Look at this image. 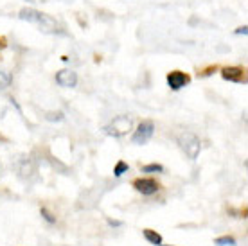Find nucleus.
<instances>
[{
	"label": "nucleus",
	"instance_id": "obj_13",
	"mask_svg": "<svg viewBox=\"0 0 248 246\" xmlns=\"http://www.w3.org/2000/svg\"><path fill=\"white\" fill-rule=\"evenodd\" d=\"M162 171H164V167L160 164H149V166L142 167V172H162Z\"/></svg>",
	"mask_w": 248,
	"mask_h": 246
},
{
	"label": "nucleus",
	"instance_id": "obj_18",
	"mask_svg": "<svg viewBox=\"0 0 248 246\" xmlns=\"http://www.w3.org/2000/svg\"><path fill=\"white\" fill-rule=\"evenodd\" d=\"M108 225H110V227H121L123 223L117 221V219H108Z\"/></svg>",
	"mask_w": 248,
	"mask_h": 246
},
{
	"label": "nucleus",
	"instance_id": "obj_11",
	"mask_svg": "<svg viewBox=\"0 0 248 246\" xmlns=\"http://www.w3.org/2000/svg\"><path fill=\"white\" fill-rule=\"evenodd\" d=\"M214 245H217V246H236V239H234L232 235H223V237L214 239Z\"/></svg>",
	"mask_w": 248,
	"mask_h": 246
},
{
	"label": "nucleus",
	"instance_id": "obj_8",
	"mask_svg": "<svg viewBox=\"0 0 248 246\" xmlns=\"http://www.w3.org/2000/svg\"><path fill=\"white\" fill-rule=\"evenodd\" d=\"M56 83L63 88H74L78 85V74H76L74 70H60L56 74Z\"/></svg>",
	"mask_w": 248,
	"mask_h": 246
},
{
	"label": "nucleus",
	"instance_id": "obj_6",
	"mask_svg": "<svg viewBox=\"0 0 248 246\" xmlns=\"http://www.w3.org/2000/svg\"><path fill=\"white\" fill-rule=\"evenodd\" d=\"M133 187H135L142 196H151V194H155V192L160 189V185L156 184L153 178H137L135 182H133Z\"/></svg>",
	"mask_w": 248,
	"mask_h": 246
},
{
	"label": "nucleus",
	"instance_id": "obj_14",
	"mask_svg": "<svg viewBox=\"0 0 248 246\" xmlns=\"http://www.w3.org/2000/svg\"><path fill=\"white\" fill-rule=\"evenodd\" d=\"M40 214L44 215V219H45L47 223H56V215L50 214V212H49L47 209H42V210H40Z\"/></svg>",
	"mask_w": 248,
	"mask_h": 246
},
{
	"label": "nucleus",
	"instance_id": "obj_16",
	"mask_svg": "<svg viewBox=\"0 0 248 246\" xmlns=\"http://www.w3.org/2000/svg\"><path fill=\"white\" fill-rule=\"evenodd\" d=\"M247 32H248L247 25H243V27H237L236 29V34H243V36H247Z\"/></svg>",
	"mask_w": 248,
	"mask_h": 246
},
{
	"label": "nucleus",
	"instance_id": "obj_15",
	"mask_svg": "<svg viewBox=\"0 0 248 246\" xmlns=\"http://www.w3.org/2000/svg\"><path fill=\"white\" fill-rule=\"evenodd\" d=\"M65 119V115H63L62 111H52V113H47V121H63Z\"/></svg>",
	"mask_w": 248,
	"mask_h": 246
},
{
	"label": "nucleus",
	"instance_id": "obj_10",
	"mask_svg": "<svg viewBox=\"0 0 248 246\" xmlns=\"http://www.w3.org/2000/svg\"><path fill=\"white\" fill-rule=\"evenodd\" d=\"M11 83H13L11 74H9V72H6V70H0V90H6Z\"/></svg>",
	"mask_w": 248,
	"mask_h": 246
},
{
	"label": "nucleus",
	"instance_id": "obj_12",
	"mask_svg": "<svg viewBox=\"0 0 248 246\" xmlns=\"http://www.w3.org/2000/svg\"><path fill=\"white\" fill-rule=\"evenodd\" d=\"M128 169H130V166L126 164L124 160H119L117 164H115V169H113V174L117 176V178H121L124 172H128Z\"/></svg>",
	"mask_w": 248,
	"mask_h": 246
},
{
	"label": "nucleus",
	"instance_id": "obj_7",
	"mask_svg": "<svg viewBox=\"0 0 248 246\" xmlns=\"http://www.w3.org/2000/svg\"><path fill=\"white\" fill-rule=\"evenodd\" d=\"M221 77L230 83H247V72L241 67H227L221 70Z\"/></svg>",
	"mask_w": 248,
	"mask_h": 246
},
{
	"label": "nucleus",
	"instance_id": "obj_1",
	"mask_svg": "<svg viewBox=\"0 0 248 246\" xmlns=\"http://www.w3.org/2000/svg\"><path fill=\"white\" fill-rule=\"evenodd\" d=\"M20 18L29 22V24L38 25L40 29H44L47 32H56L58 31V22L50 15H45V13H40L36 9H31V7H24L20 11Z\"/></svg>",
	"mask_w": 248,
	"mask_h": 246
},
{
	"label": "nucleus",
	"instance_id": "obj_4",
	"mask_svg": "<svg viewBox=\"0 0 248 246\" xmlns=\"http://www.w3.org/2000/svg\"><path fill=\"white\" fill-rule=\"evenodd\" d=\"M155 133V124L151 121H142V123L137 126L135 133L131 137V142L137 144V146H144L146 142H149V138Z\"/></svg>",
	"mask_w": 248,
	"mask_h": 246
},
{
	"label": "nucleus",
	"instance_id": "obj_3",
	"mask_svg": "<svg viewBox=\"0 0 248 246\" xmlns=\"http://www.w3.org/2000/svg\"><path fill=\"white\" fill-rule=\"evenodd\" d=\"M131 126H133V121H131V117H128V115H117L112 123L106 126L105 131L110 137H115V138H119V137L126 135V133L131 129Z\"/></svg>",
	"mask_w": 248,
	"mask_h": 246
},
{
	"label": "nucleus",
	"instance_id": "obj_9",
	"mask_svg": "<svg viewBox=\"0 0 248 246\" xmlns=\"http://www.w3.org/2000/svg\"><path fill=\"white\" fill-rule=\"evenodd\" d=\"M144 237H146V241H148V243H151V245H155V246L162 245V235L158 234L156 230L146 228V230H144Z\"/></svg>",
	"mask_w": 248,
	"mask_h": 246
},
{
	"label": "nucleus",
	"instance_id": "obj_20",
	"mask_svg": "<svg viewBox=\"0 0 248 246\" xmlns=\"http://www.w3.org/2000/svg\"><path fill=\"white\" fill-rule=\"evenodd\" d=\"M160 246H168V245H160Z\"/></svg>",
	"mask_w": 248,
	"mask_h": 246
},
{
	"label": "nucleus",
	"instance_id": "obj_19",
	"mask_svg": "<svg viewBox=\"0 0 248 246\" xmlns=\"http://www.w3.org/2000/svg\"><path fill=\"white\" fill-rule=\"evenodd\" d=\"M6 47V43H4V38H0V49H4Z\"/></svg>",
	"mask_w": 248,
	"mask_h": 246
},
{
	"label": "nucleus",
	"instance_id": "obj_2",
	"mask_svg": "<svg viewBox=\"0 0 248 246\" xmlns=\"http://www.w3.org/2000/svg\"><path fill=\"white\" fill-rule=\"evenodd\" d=\"M178 144H180L182 151L191 158V160H196L198 158L200 151H202V142L196 135H192L189 131L178 135Z\"/></svg>",
	"mask_w": 248,
	"mask_h": 246
},
{
	"label": "nucleus",
	"instance_id": "obj_17",
	"mask_svg": "<svg viewBox=\"0 0 248 246\" xmlns=\"http://www.w3.org/2000/svg\"><path fill=\"white\" fill-rule=\"evenodd\" d=\"M214 70H217V67H209V68H205L203 72H202V76H211Z\"/></svg>",
	"mask_w": 248,
	"mask_h": 246
},
{
	"label": "nucleus",
	"instance_id": "obj_5",
	"mask_svg": "<svg viewBox=\"0 0 248 246\" xmlns=\"http://www.w3.org/2000/svg\"><path fill=\"white\" fill-rule=\"evenodd\" d=\"M189 83H191V76L182 72V70H173L168 74V86L171 90H182Z\"/></svg>",
	"mask_w": 248,
	"mask_h": 246
}]
</instances>
